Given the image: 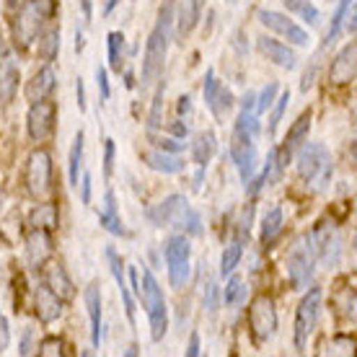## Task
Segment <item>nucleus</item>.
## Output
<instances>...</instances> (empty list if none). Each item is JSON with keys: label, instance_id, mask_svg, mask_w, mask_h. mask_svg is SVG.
<instances>
[{"label": "nucleus", "instance_id": "37", "mask_svg": "<svg viewBox=\"0 0 357 357\" xmlns=\"http://www.w3.org/2000/svg\"><path fill=\"white\" fill-rule=\"evenodd\" d=\"M60 52V31L57 29H47L45 34L39 36V57L52 63L54 57Z\"/></svg>", "mask_w": 357, "mask_h": 357}, {"label": "nucleus", "instance_id": "39", "mask_svg": "<svg viewBox=\"0 0 357 357\" xmlns=\"http://www.w3.org/2000/svg\"><path fill=\"white\" fill-rule=\"evenodd\" d=\"M287 104H290V91H282V93L275 98V104H272L275 109H272V116H269V127H267L269 137H275L277 125H280V119H282V114H285Z\"/></svg>", "mask_w": 357, "mask_h": 357}, {"label": "nucleus", "instance_id": "5", "mask_svg": "<svg viewBox=\"0 0 357 357\" xmlns=\"http://www.w3.org/2000/svg\"><path fill=\"white\" fill-rule=\"evenodd\" d=\"M285 267L287 277H290V285L295 290L308 287V282L313 280V269H316V251H313V241L308 233L295 238V243L287 251Z\"/></svg>", "mask_w": 357, "mask_h": 357}, {"label": "nucleus", "instance_id": "1", "mask_svg": "<svg viewBox=\"0 0 357 357\" xmlns=\"http://www.w3.org/2000/svg\"><path fill=\"white\" fill-rule=\"evenodd\" d=\"M171 24H174V0H166L161 6L158 21H155V26L145 42L143 86H151L163 75V63H166V52H169L171 42Z\"/></svg>", "mask_w": 357, "mask_h": 357}, {"label": "nucleus", "instance_id": "15", "mask_svg": "<svg viewBox=\"0 0 357 357\" xmlns=\"http://www.w3.org/2000/svg\"><path fill=\"white\" fill-rule=\"evenodd\" d=\"M52 236L50 231H42V228H34V231L26 236V249H24V259H26L29 269H39L45 267L47 259L52 257Z\"/></svg>", "mask_w": 357, "mask_h": 357}, {"label": "nucleus", "instance_id": "9", "mask_svg": "<svg viewBox=\"0 0 357 357\" xmlns=\"http://www.w3.org/2000/svg\"><path fill=\"white\" fill-rule=\"evenodd\" d=\"M249 329L254 334V340L264 344L275 337L277 331V308L275 301L267 295H257L249 305Z\"/></svg>", "mask_w": 357, "mask_h": 357}, {"label": "nucleus", "instance_id": "3", "mask_svg": "<svg viewBox=\"0 0 357 357\" xmlns=\"http://www.w3.org/2000/svg\"><path fill=\"white\" fill-rule=\"evenodd\" d=\"M148 220L155 228H184L189 236H199L202 233V220L199 213L192 210L184 195H169L163 202L148 210Z\"/></svg>", "mask_w": 357, "mask_h": 357}, {"label": "nucleus", "instance_id": "54", "mask_svg": "<svg viewBox=\"0 0 357 357\" xmlns=\"http://www.w3.org/2000/svg\"><path fill=\"white\" fill-rule=\"evenodd\" d=\"M21 355H29L31 352V329L24 331V342H21V349H18Z\"/></svg>", "mask_w": 357, "mask_h": 357}, {"label": "nucleus", "instance_id": "52", "mask_svg": "<svg viewBox=\"0 0 357 357\" xmlns=\"http://www.w3.org/2000/svg\"><path fill=\"white\" fill-rule=\"evenodd\" d=\"M171 132H174V137H181V140H184L189 130H187V125H184L181 119H176V125H171Z\"/></svg>", "mask_w": 357, "mask_h": 357}, {"label": "nucleus", "instance_id": "19", "mask_svg": "<svg viewBox=\"0 0 357 357\" xmlns=\"http://www.w3.org/2000/svg\"><path fill=\"white\" fill-rule=\"evenodd\" d=\"M257 47H259V52L267 57L269 63H275L277 68H282V70H293L295 68L293 50L287 45H282V42L269 39V36H259V39H257Z\"/></svg>", "mask_w": 357, "mask_h": 357}, {"label": "nucleus", "instance_id": "12", "mask_svg": "<svg viewBox=\"0 0 357 357\" xmlns=\"http://www.w3.org/2000/svg\"><path fill=\"white\" fill-rule=\"evenodd\" d=\"M316 261L324 267H334L342 257V236L334 223H319L316 231L311 233Z\"/></svg>", "mask_w": 357, "mask_h": 357}, {"label": "nucleus", "instance_id": "24", "mask_svg": "<svg viewBox=\"0 0 357 357\" xmlns=\"http://www.w3.org/2000/svg\"><path fill=\"white\" fill-rule=\"evenodd\" d=\"M86 308H89V319H91V344L98 347L101 344V290L98 285L86 287Z\"/></svg>", "mask_w": 357, "mask_h": 357}, {"label": "nucleus", "instance_id": "34", "mask_svg": "<svg viewBox=\"0 0 357 357\" xmlns=\"http://www.w3.org/2000/svg\"><path fill=\"white\" fill-rule=\"evenodd\" d=\"M107 54L112 70L122 73V54H125V34L122 31H112L107 36Z\"/></svg>", "mask_w": 357, "mask_h": 357}, {"label": "nucleus", "instance_id": "14", "mask_svg": "<svg viewBox=\"0 0 357 357\" xmlns=\"http://www.w3.org/2000/svg\"><path fill=\"white\" fill-rule=\"evenodd\" d=\"M54 104L52 101H34L26 114V130L34 143H45L54 130Z\"/></svg>", "mask_w": 357, "mask_h": 357}, {"label": "nucleus", "instance_id": "48", "mask_svg": "<svg viewBox=\"0 0 357 357\" xmlns=\"http://www.w3.org/2000/svg\"><path fill=\"white\" fill-rule=\"evenodd\" d=\"M155 145H158L161 151H169V153L184 151V143H178L176 137H161V140H155Z\"/></svg>", "mask_w": 357, "mask_h": 357}, {"label": "nucleus", "instance_id": "33", "mask_svg": "<svg viewBox=\"0 0 357 357\" xmlns=\"http://www.w3.org/2000/svg\"><path fill=\"white\" fill-rule=\"evenodd\" d=\"M280 231H282V207L275 205L272 210L264 213V218H261V241L269 243L272 238L280 236Z\"/></svg>", "mask_w": 357, "mask_h": 357}, {"label": "nucleus", "instance_id": "46", "mask_svg": "<svg viewBox=\"0 0 357 357\" xmlns=\"http://www.w3.org/2000/svg\"><path fill=\"white\" fill-rule=\"evenodd\" d=\"M10 347V326L6 321V316L0 313V352H6Z\"/></svg>", "mask_w": 357, "mask_h": 357}, {"label": "nucleus", "instance_id": "2", "mask_svg": "<svg viewBox=\"0 0 357 357\" xmlns=\"http://www.w3.org/2000/svg\"><path fill=\"white\" fill-rule=\"evenodd\" d=\"M298 176L303 178V184L311 192L321 195L331 184V174H334V163H331L329 151L321 143H303L298 145Z\"/></svg>", "mask_w": 357, "mask_h": 357}, {"label": "nucleus", "instance_id": "51", "mask_svg": "<svg viewBox=\"0 0 357 357\" xmlns=\"http://www.w3.org/2000/svg\"><path fill=\"white\" fill-rule=\"evenodd\" d=\"M187 355L189 357H197V355H199V334H197V331H192V337H189Z\"/></svg>", "mask_w": 357, "mask_h": 357}, {"label": "nucleus", "instance_id": "16", "mask_svg": "<svg viewBox=\"0 0 357 357\" xmlns=\"http://www.w3.org/2000/svg\"><path fill=\"white\" fill-rule=\"evenodd\" d=\"M357 47L355 42H349L340 50V54L331 60L329 65V81L334 86H347L355 81V65H357Z\"/></svg>", "mask_w": 357, "mask_h": 357}, {"label": "nucleus", "instance_id": "30", "mask_svg": "<svg viewBox=\"0 0 357 357\" xmlns=\"http://www.w3.org/2000/svg\"><path fill=\"white\" fill-rule=\"evenodd\" d=\"M83 145H86V135L83 130L75 135L70 148V155H68V176H70V184L78 187V178H81V166H83Z\"/></svg>", "mask_w": 357, "mask_h": 357}, {"label": "nucleus", "instance_id": "43", "mask_svg": "<svg viewBox=\"0 0 357 357\" xmlns=\"http://www.w3.org/2000/svg\"><path fill=\"white\" fill-rule=\"evenodd\" d=\"M39 355L42 357H60L63 355V340L60 337H47L39 344Z\"/></svg>", "mask_w": 357, "mask_h": 357}, {"label": "nucleus", "instance_id": "36", "mask_svg": "<svg viewBox=\"0 0 357 357\" xmlns=\"http://www.w3.org/2000/svg\"><path fill=\"white\" fill-rule=\"evenodd\" d=\"M231 280H228V285H225L223 290V303L225 305H241L243 301H246V293H249V287L243 285V280L241 277H236V275H228Z\"/></svg>", "mask_w": 357, "mask_h": 357}, {"label": "nucleus", "instance_id": "25", "mask_svg": "<svg viewBox=\"0 0 357 357\" xmlns=\"http://www.w3.org/2000/svg\"><path fill=\"white\" fill-rule=\"evenodd\" d=\"M145 163H148V169L158 171V174H178V171L184 169V163H181L176 153L161 151V148L145 153Z\"/></svg>", "mask_w": 357, "mask_h": 357}, {"label": "nucleus", "instance_id": "7", "mask_svg": "<svg viewBox=\"0 0 357 357\" xmlns=\"http://www.w3.org/2000/svg\"><path fill=\"white\" fill-rule=\"evenodd\" d=\"M163 257H166V267H169L171 287L181 290L189 282V257H192L187 236H171L163 246Z\"/></svg>", "mask_w": 357, "mask_h": 357}, {"label": "nucleus", "instance_id": "49", "mask_svg": "<svg viewBox=\"0 0 357 357\" xmlns=\"http://www.w3.org/2000/svg\"><path fill=\"white\" fill-rule=\"evenodd\" d=\"M78 187H81L83 205H91V176L89 174H83V178H78Z\"/></svg>", "mask_w": 357, "mask_h": 357}, {"label": "nucleus", "instance_id": "26", "mask_svg": "<svg viewBox=\"0 0 357 357\" xmlns=\"http://www.w3.org/2000/svg\"><path fill=\"white\" fill-rule=\"evenodd\" d=\"M290 161V153L282 151V148H272L267 155V163H264V171H261V176H264V184H280V178L285 174V166Z\"/></svg>", "mask_w": 357, "mask_h": 357}, {"label": "nucleus", "instance_id": "23", "mask_svg": "<svg viewBox=\"0 0 357 357\" xmlns=\"http://www.w3.org/2000/svg\"><path fill=\"white\" fill-rule=\"evenodd\" d=\"M45 285L52 290L60 301H73L75 298V285H73V280L68 277V272H65L63 264H50L47 267V280H45Z\"/></svg>", "mask_w": 357, "mask_h": 357}, {"label": "nucleus", "instance_id": "35", "mask_svg": "<svg viewBox=\"0 0 357 357\" xmlns=\"http://www.w3.org/2000/svg\"><path fill=\"white\" fill-rule=\"evenodd\" d=\"M352 6H355V0H340V6H337V10H334V16H331V26H329V31H326V39H324L321 47L331 45V42L340 36L342 24H344V18H347V13H349Z\"/></svg>", "mask_w": 357, "mask_h": 357}, {"label": "nucleus", "instance_id": "41", "mask_svg": "<svg viewBox=\"0 0 357 357\" xmlns=\"http://www.w3.org/2000/svg\"><path fill=\"white\" fill-rule=\"evenodd\" d=\"M98 223H101V228H107L112 236H125V225H122V220H119L116 210H104V213H98Z\"/></svg>", "mask_w": 357, "mask_h": 357}, {"label": "nucleus", "instance_id": "21", "mask_svg": "<svg viewBox=\"0 0 357 357\" xmlns=\"http://www.w3.org/2000/svg\"><path fill=\"white\" fill-rule=\"evenodd\" d=\"M18 75H21V70H18L16 57L10 52H3V57H0V98L3 101H13L18 89Z\"/></svg>", "mask_w": 357, "mask_h": 357}, {"label": "nucleus", "instance_id": "17", "mask_svg": "<svg viewBox=\"0 0 357 357\" xmlns=\"http://www.w3.org/2000/svg\"><path fill=\"white\" fill-rule=\"evenodd\" d=\"M57 86V73H54L52 65H45V68H39V73H34V78L26 83V89H24V96L26 101H45L50 93L54 91Z\"/></svg>", "mask_w": 357, "mask_h": 357}, {"label": "nucleus", "instance_id": "6", "mask_svg": "<svg viewBox=\"0 0 357 357\" xmlns=\"http://www.w3.org/2000/svg\"><path fill=\"white\" fill-rule=\"evenodd\" d=\"M321 303H324L321 287H311V290L303 295L298 311H295L293 340H295V349H298V352H305V347H308V337L313 334L316 324L321 319Z\"/></svg>", "mask_w": 357, "mask_h": 357}, {"label": "nucleus", "instance_id": "53", "mask_svg": "<svg viewBox=\"0 0 357 357\" xmlns=\"http://www.w3.org/2000/svg\"><path fill=\"white\" fill-rule=\"evenodd\" d=\"M176 112H178V114H189V112H192V98H189V96H181V98H178Z\"/></svg>", "mask_w": 357, "mask_h": 357}, {"label": "nucleus", "instance_id": "20", "mask_svg": "<svg viewBox=\"0 0 357 357\" xmlns=\"http://www.w3.org/2000/svg\"><path fill=\"white\" fill-rule=\"evenodd\" d=\"M107 261H109V269H112V275H114V280H116V287H119V293H122V301H125L127 321L135 326V298H132V293H130V287H127L125 269H122V259H119V254H116L112 246H107Z\"/></svg>", "mask_w": 357, "mask_h": 357}, {"label": "nucleus", "instance_id": "11", "mask_svg": "<svg viewBox=\"0 0 357 357\" xmlns=\"http://www.w3.org/2000/svg\"><path fill=\"white\" fill-rule=\"evenodd\" d=\"M257 137L249 132H243V130H236L233 127V135H231V158L236 163V169L241 174V181L243 187L249 184L251 178H254V169H257V143H254Z\"/></svg>", "mask_w": 357, "mask_h": 357}, {"label": "nucleus", "instance_id": "8", "mask_svg": "<svg viewBox=\"0 0 357 357\" xmlns=\"http://www.w3.org/2000/svg\"><path fill=\"white\" fill-rule=\"evenodd\" d=\"M24 184H26V192L34 199H42L52 192V158L47 151H34L29 155L26 171H24Z\"/></svg>", "mask_w": 357, "mask_h": 357}, {"label": "nucleus", "instance_id": "57", "mask_svg": "<svg viewBox=\"0 0 357 357\" xmlns=\"http://www.w3.org/2000/svg\"><path fill=\"white\" fill-rule=\"evenodd\" d=\"M0 45H3V42H0Z\"/></svg>", "mask_w": 357, "mask_h": 357}, {"label": "nucleus", "instance_id": "27", "mask_svg": "<svg viewBox=\"0 0 357 357\" xmlns=\"http://www.w3.org/2000/svg\"><path fill=\"white\" fill-rule=\"evenodd\" d=\"M308 132H311V112H303V114L293 122V127L287 130L285 148H282V151L293 153L298 145H303L305 140H308Z\"/></svg>", "mask_w": 357, "mask_h": 357}, {"label": "nucleus", "instance_id": "45", "mask_svg": "<svg viewBox=\"0 0 357 357\" xmlns=\"http://www.w3.org/2000/svg\"><path fill=\"white\" fill-rule=\"evenodd\" d=\"M114 153H116V148H114V140L112 137H107L104 140V178H112V171H114Z\"/></svg>", "mask_w": 357, "mask_h": 357}, {"label": "nucleus", "instance_id": "18", "mask_svg": "<svg viewBox=\"0 0 357 357\" xmlns=\"http://www.w3.org/2000/svg\"><path fill=\"white\" fill-rule=\"evenodd\" d=\"M34 308H36V316H39V321L42 324H52L60 319V313H63V301L57 298V295L50 290L47 285H39L34 293Z\"/></svg>", "mask_w": 357, "mask_h": 357}, {"label": "nucleus", "instance_id": "29", "mask_svg": "<svg viewBox=\"0 0 357 357\" xmlns=\"http://www.w3.org/2000/svg\"><path fill=\"white\" fill-rule=\"evenodd\" d=\"M215 153V135L207 130V132H199L192 143V158H195L197 166H207L210 158Z\"/></svg>", "mask_w": 357, "mask_h": 357}, {"label": "nucleus", "instance_id": "31", "mask_svg": "<svg viewBox=\"0 0 357 357\" xmlns=\"http://www.w3.org/2000/svg\"><path fill=\"white\" fill-rule=\"evenodd\" d=\"M285 8L290 13H295L301 21H305L308 26H319L321 24V13H319V8L313 6L311 0H285Z\"/></svg>", "mask_w": 357, "mask_h": 357}, {"label": "nucleus", "instance_id": "10", "mask_svg": "<svg viewBox=\"0 0 357 357\" xmlns=\"http://www.w3.org/2000/svg\"><path fill=\"white\" fill-rule=\"evenodd\" d=\"M45 13L36 6V0H26L21 8H18L16 18H13V42L16 47L26 50L36 36H39V29L45 24Z\"/></svg>", "mask_w": 357, "mask_h": 357}, {"label": "nucleus", "instance_id": "32", "mask_svg": "<svg viewBox=\"0 0 357 357\" xmlns=\"http://www.w3.org/2000/svg\"><path fill=\"white\" fill-rule=\"evenodd\" d=\"M241 257H243V241L236 238V241H231L225 246L223 257H220V277L233 275L236 267H238V261H241Z\"/></svg>", "mask_w": 357, "mask_h": 357}, {"label": "nucleus", "instance_id": "4", "mask_svg": "<svg viewBox=\"0 0 357 357\" xmlns=\"http://www.w3.org/2000/svg\"><path fill=\"white\" fill-rule=\"evenodd\" d=\"M137 298L143 301L145 316H148V324H151L153 342H161L166 337V331H169V305H166L163 290L151 269H143V287H140Z\"/></svg>", "mask_w": 357, "mask_h": 357}, {"label": "nucleus", "instance_id": "38", "mask_svg": "<svg viewBox=\"0 0 357 357\" xmlns=\"http://www.w3.org/2000/svg\"><path fill=\"white\" fill-rule=\"evenodd\" d=\"M231 107H233V93H231V89L220 86V89H218V93H215V98H213V104H210V112H213L215 119L220 122V119H225V114L231 112Z\"/></svg>", "mask_w": 357, "mask_h": 357}, {"label": "nucleus", "instance_id": "47", "mask_svg": "<svg viewBox=\"0 0 357 357\" xmlns=\"http://www.w3.org/2000/svg\"><path fill=\"white\" fill-rule=\"evenodd\" d=\"M96 83H98V91H101V98L112 96V89H109V75H107L104 68H96Z\"/></svg>", "mask_w": 357, "mask_h": 357}, {"label": "nucleus", "instance_id": "28", "mask_svg": "<svg viewBox=\"0 0 357 357\" xmlns=\"http://www.w3.org/2000/svg\"><path fill=\"white\" fill-rule=\"evenodd\" d=\"M57 220H60V213L52 202H45V205H36L31 213H29V223L34 228H42V231H54L57 228Z\"/></svg>", "mask_w": 357, "mask_h": 357}, {"label": "nucleus", "instance_id": "40", "mask_svg": "<svg viewBox=\"0 0 357 357\" xmlns=\"http://www.w3.org/2000/svg\"><path fill=\"white\" fill-rule=\"evenodd\" d=\"M277 93H280V86H277V83H267V86L261 89V93L257 96V109H254V112H257V116L264 114L267 109H272Z\"/></svg>", "mask_w": 357, "mask_h": 357}, {"label": "nucleus", "instance_id": "13", "mask_svg": "<svg viewBox=\"0 0 357 357\" xmlns=\"http://www.w3.org/2000/svg\"><path fill=\"white\" fill-rule=\"evenodd\" d=\"M257 18H259L261 26H267L269 31L280 34L282 39H287L290 45H295V47H308V42H311L308 31H305L303 26H298L293 18H287L285 13H277V10L259 8V10H257Z\"/></svg>", "mask_w": 357, "mask_h": 357}, {"label": "nucleus", "instance_id": "50", "mask_svg": "<svg viewBox=\"0 0 357 357\" xmlns=\"http://www.w3.org/2000/svg\"><path fill=\"white\" fill-rule=\"evenodd\" d=\"M75 93H78V109L86 112V86H83V78H78V83H75Z\"/></svg>", "mask_w": 357, "mask_h": 357}, {"label": "nucleus", "instance_id": "22", "mask_svg": "<svg viewBox=\"0 0 357 357\" xmlns=\"http://www.w3.org/2000/svg\"><path fill=\"white\" fill-rule=\"evenodd\" d=\"M202 8H205V0H178V13H176V34L184 39V36L192 31V29L199 24V16H202Z\"/></svg>", "mask_w": 357, "mask_h": 357}, {"label": "nucleus", "instance_id": "56", "mask_svg": "<svg viewBox=\"0 0 357 357\" xmlns=\"http://www.w3.org/2000/svg\"><path fill=\"white\" fill-rule=\"evenodd\" d=\"M6 3H8V6H16V3H18V0H6Z\"/></svg>", "mask_w": 357, "mask_h": 357}, {"label": "nucleus", "instance_id": "44", "mask_svg": "<svg viewBox=\"0 0 357 357\" xmlns=\"http://www.w3.org/2000/svg\"><path fill=\"white\" fill-rule=\"evenodd\" d=\"M218 89H220V83H218V78H215V70H207L205 73V83H202V96H205L207 107L213 104V98H215V93H218Z\"/></svg>", "mask_w": 357, "mask_h": 357}, {"label": "nucleus", "instance_id": "55", "mask_svg": "<svg viewBox=\"0 0 357 357\" xmlns=\"http://www.w3.org/2000/svg\"><path fill=\"white\" fill-rule=\"evenodd\" d=\"M116 3H119V0H104V16H109V13L116 8Z\"/></svg>", "mask_w": 357, "mask_h": 357}, {"label": "nucleus", "instance_id": "42", "mask_svg": "<svg viewBox=\"0 0 357 357\" xmlns=\"http://www.w3.org/2000/svg\"><path fill=\"white\" fill-rule=\"evenodd\" d=\"M163 91H166V86H158V91H155V96H153V109H151V116H148V132H153V130H158L161 127V109H163Z\"/></svg>", "mask_w": 357, "mask_h": 357}]
</instances>
